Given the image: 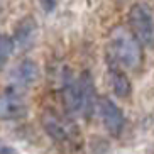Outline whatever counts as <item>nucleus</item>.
<instances>
[{
  "mask_svg": "<svg viewBox=\"0 0 154 154\" xmlns=\"http://www.w3.org/2000/svg\"><path fill=\"white\" fill-rule=\"evenodd\" d=\"M63 100L69 113L90 117L97 103L95 86L88 73L75 76L69 71L63 75Z\"/></svg>",
  "mask_w": 154,
  "mask_h": 154,
  "instance_id": "f257e3e1",
  "label": "nucleus"
},
{
  "mask_svg": "<svg viewBox=\"0 0 154 154\" xmlns=\"http://www.w3.org/2000/svg\"><path fill=\"white\" fill-rule=\"evenodd\" d=\"M109 49L113 61L124 69L137 71L144 63V46L131 29L117 26L109 36Z\"/></svg>",
  "mask_w": 154,
  "mask_h": 154,
  "instance_id": "f03ea898",
  "label": "nucleus"
},
{
  "mask_svg": "<svg viewBox=\"0 0 154 154\" xmlns=\"http://www.w3.org/2000/svg\"><path fill=\"white\" fill-rule=\"evenodd\" d=\"M129 26L144 48H154V19L146 4H136L131 7Z\"/></svg>",
  "mask_w": 154,
  "mask_h": 154,
  "instance_id": "7ed1b4c3",
  "label": "nucleus"
},
{
  "mask_svg": "<svg viewBox=\"0 0 154 154\" xmlns=\"http://www.w3.org/2000/svg\"><path fill=\"white\" fill-rule=\"evenodd\" d=\"M41 122L44 131L48 132V136L53 137L56 142H69L75 136L76 129L73 127V124L66 119H63L59 113L53 112V110H46L41 117Z\"/></svg>",
  "mask_w": 154,
  "mask_h": 154,
  "instance_id": "20e7f679",
  "label": "nucleus"
},
{
  "mask_svg": "<svg viewBox=\"0 0 154 154\" xmlns=\"http://www.w3.org/2000/svg\"><path fill=\"white\" fill-rule=\"evenodd\" d=\"M98 112H100V119H102L105 131L113 137L120 136L124 132V127H125V117H124L122 110L119 109L112 100L102 98L98 102Z\"/></svg>",
  "mask_w": 154,
  "mask_h": 154,
  "instance_id": "39448f33",
  "label": "nucleus"
},
{
  "mask_svg": "<svg viewBox=\"0 0 154 154\" xmlns=\"http://www.w3.org/2000/svg\"><path fill=\"white\" fill-rule=\"evenodd\" d=\"M26 112H27V107L19 91H15L14 88H7L2 91V100H0L2 120H17L24 117Z\"/></svg>",
  "mask_w": 154,
  "mask_h": 154,
  "instance_id": "423d86ee",
  "label": "nucleus"
},
{
  "mask_svg": "<svg viewBox=\"0 0 154 154\" xmlns=\"http://www.w3.org/2000/svg\"><path fill=\"white\" fill-rule=\"evenodd\" d=\"M36 34H37V27H36V22L32 17H26L24 20H20L15 29V34H14V41L19 48H24L27 49L31 48L34 39H36Z\"/></svg>",
  "mask_w": 154,
  "mask_h": 154,
  "instance_id": "0eeeda50",
  "label": "nucleus"
},
{
  "mask_svg": "<svg viewBox=\"0 0 154 154\" xmlns=\"http://www.w3.org/2000/svg\"><path fill=\"white\" fill-rule=\"evenodd\" d=\"M109 78H110V86L112 91L119 98H127L132 91V85L129 82L127 75L122 71L120 66H110L109 69Z\"/></svg>",
  "mask_w": 154,
  "mask_h": 154,
  "instance_id": "6e6552de",
  "label": "nucleus"
},
{
  "mask_svg": "<svg viewBox=\"0 0 154 154\" xmlns=\"http://www.w3.org/2000/svg\"><path fill=\"white\" fill-rule=\"evenodd\" d=\"M39 78V68L32 59H24L15 66L14 69V80L20 86H29Z\"/></svg>",
  "mask_w": 154,
  "mask_h": 154,
  "instance_id": "1a4fd4ad",
  "label": "nucleus"
},
{
  "mask_svg": "<svg viewBox=\"0 0 154 154\" xmlns=\"http://www.w3.org/2000/svg\"><path fill=\"white\" fill-rule=\"evenodd\" d=\"M14 48H15L14 37L7 36V34H2V39H0V49H2V53H0V58H2V66H4V64L9 61V58L12 56V51H14Z\"/></svg>",
  "mask_w": 154,
  "mask_h": 154,
  "instance_id": "9d476101",
  "label": "nucleus"
},
{
  "mask_svg": "<svg viewBox=\"0 0 154 154\" xmlns=\"http://www.w3.org/2000/svg\"><path fill=\"white\" fill-rule=\"evenodd\" d=\"M39 5L46 14H51L56 7V0H39Z\"/></svg>",
  "mask_w": 154,
  "mask_h": 154,
  "instance_id": "9b49d317",
  "label": "nucleus"
},
{
  "mask_svg": "<svg viewBox=\"0 0 154 154\" xmlns=\"http://www.w3.org/2000/svg\"><path fill=\"white\" fill-rule=\"evenodd\" d=\"M2 154H17V151L9 146H2Z\"/></svg>",
  "mask_w": 154,
  "mask_h": 154,
  "instance_id": "f8f14e48",
  "label": "nucleus"
}]
</instances>
